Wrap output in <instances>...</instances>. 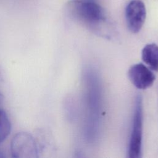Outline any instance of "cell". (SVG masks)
Instances as JSON below:
<instances>
[{"label":"cell","instance_id":"cell-1","mask_svg":"<svg viewBox=\"0 0 158 158\" xmlns=\"http://www.w3.org/2000/svg\"><path fill=\"white\" fill-rule=\"evenodd\" d=\"M86 104L87 106L86 135L89 140H94L99 131L101 114V86L99 78L93 72L86 75Z\"/></svg>","mask_w":158,"mask_h":158},{"label":"cell","instance_id":"cell-2","mask_svg":"<svg viewBox=\"0 0 158 158\" xmlns=\"http://www.w3.org/2000/svg\"><path fill=\"white\" fill-rule=\"evenodd\" d=\"M10 150L13 158H38L40 154L36 139L26 131L18 132L14 135Z\"/></svg>","mask_w":158,"mask_h":158},{"label":"cell","instance_id":"cell-3","mask_svg":"<svg viewBox=\"0 0 158 158\" xmlns=\"http://www.w3.org/2000/svg\"><path fill=\"white\" fill-rule=\"evenodd\" d=\"M143 139V103L140 95L135 100L132 129L128 146V157L139 158L141 156Z\"/></svg>","mask_w":158,"mask_h":158},{"label":"cell","instance_id":"cell-4","mask_svg":"<svg viewBox=\"0 0 158 158\" xmlns=\"http://www.w3.org/2000/svg\"><path fill=\"white\" fill-rule=\"evenodd\" d=\"M77 15L89 24H96L105 19L102 7L91 0H75L70 3Z\"/></svg>","mask_w":158,"mask_h":158},{"label":"cell","instance_id":"cell-5","mask_svg":"<svg viewBox=\"0 0 158 158\" xmlns=\"http://www.w3.org/2000/svg\"><path fill=\"white\" fill-rule=\"evenodd\" d=\"M146 16V10L141 0H131L125 9V19L130 31L136 33L142 28Z\"/></svg>","mask_w":158,"mask_h":158},{"label":"cell","instance_id":"cell-6","mask_svg":"<svg viewBox=\"0 0 158 158\" xmlns=\"http://www.w3.org/2000/svg\"><path fill=\"white\" fill-rule=\"evenodd\" d=\"M128 74L133 85L140 89L149 88L156 80L152 70L142 63L136 64L130 67Z\"/></svg>","mask_w":158,"mask_h":158},{"label":"cell","instance_id":"cell-7","mask_svg":"<svg viewBox=\"0 0 158 158\" xmlns=\"http://www.w3.org/2000/svg\"><path fill=\"white\" fill-rule=\"evenodd\" d=\"M141 58L151 70L158 71V45L155 43L146 44L142 50Z\"/></svg>","mask_w":158,"mask_h":158},{"label":"cell","instance_id":"cell-8","mask_svg":"<svg viewBox=\"0 0 158 158\" xmlns=\"http://www.w3.org/2000/svg\"><path fill=\"white\" fill-rule=\"evenodd\" d=\"M11 122L6 112L0 107V144L4 142L11 131Z\"/></svg>","mask_w":158,"mask_h":158},{"label":"cell","instance_id":"cell-9","mask_svg":"<svg viewBox=\"0 0 158 158\" xmlns=\"http://www.w3.org/2000/svg\"><path fill=\"white\" fill-rule=\"evenodd\" d=\"M4 98V80L0 72V105L3 103Z\"/></svg>","mask_w":158,"mask_h":158}]
</instances>
